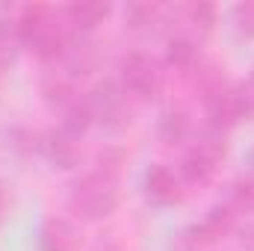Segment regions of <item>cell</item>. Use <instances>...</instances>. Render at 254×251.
<instances>
[{
    "label": "cell",
    "instance_id": "5",
    "mask_svg": "<svg viewBox=\"0 0 254 251\" xmlns=\"http://www.w3.org/2000/svg\"><path fill=\"white\" fill-rule=\"evenodd\" d=\"M142 189H145L148 201L157 204V207H172V204H178L184 198V181H181V175L175 169L163 166V163H154L145 172Z\"/></svg>",
    "mask_w": 254,
    "mask_h": 251
},
{
    "label": "cell",
    "instance_id": "20",
    "mask_svg": "<svg viewBox=\"0 0 254 251\" xmlns=\"http://www.w3.org/2000/svg\"><path fill=\"white\" fill-rule=\"evenodd\" d=\"M201 240L192 234V231H187V234H178L175 237V243H172V251H201Z\"/></svg>",
    "mask_w": 254,
    "mask_h": 251
},
{
    "label": "cell",
    "instance_id": "1",
    "mask_svg": "<svg viewBox=\"0 0 254 251\" xmlns=\"http://www.w3.org/2000/svg\"><path fill=\"white\" fill-rule=\"evenodd\" d=\"M119 204V178L98 169L86 172L71 189V207L86 219H104Z\"/></svg>",
    "mask_w": 254,
    "mask_h": 251
},
{
    "label": "cell",
    "instance_id": "16",
    "mask_svg": "<svg viewBox=\"0 0 254 251\" xmlns=\"http://www.w3.org/2000/svg\"><path fill=\"white\" fill-rule=\"evenodd\" d=\"M234 95H237V107H240V119H254V71L234 86Z\"/></svg>",
    "mask_w": 254,
    "mask_h": 251
},
{
    "label": "cell",
    "instance_id": "19",
    "mask_svg": "<svg viewBox=\"0 0 254 251\" xmlns=\"http://www.w3.org/2000/svg\"><path fill=\"white\" fill-rule=\"evenodd\" d=\"M234 27L243 33V36H254V3H240V6H234Z\"/></svg>",
    "mask_w": 254,
    "mask_h": 251
},
{
    "label": "cell",
    "instance_id": "9",
    "mask_svg": "<svg viewBox=\"0 0 254 251\" xmlns=\"http://www.w3.org/2000/svg\"><path fill=\"white\" fill-rule=\"evenodd\" d=\"M190 133H192V119L181 107H169L157 122V136H160L163 145H184L190 139Z\"/></svg>",
    "mask_w": 254,
    "mask_h": 251
},
{
    "label": "cell",
    "instance_id": "12",
    "mask_svg": "<svg viewBox=\"0 0 254 251\" xmlns=\"http://www.w3.org/2000/svg\"><path fill=\"white\" fill-rule=\"evenodd\" d=\"M95 125V116H92V107L86 98H74L68 107H65V119H63V130L71 136H83L89 127Z\"/></svg>",
    "mask_w": 254,
    "mask_h": 251
},
{
    "label": "cell",
    "instance_id": "3",
    "mask_svg": "<svg viewBox=\"0 0 254 251\" xmlns=\"http://www.w3.org/2000/svg\"><path fill=\"white\" fill-rule=\"evenodd\" d=\"M119 77H122V89L127 98H154L163 89V68L160 63L145 54V51H130L119 63Z\"/></svg>",
    "mask_w": 254,
    "mask_h": 251
},
{
    "label": "cell",
    "instance_id": "15",
    "mask_svg": "<svg viewBox=\"0 0 254 251\" xmlns=\"http://www.w3.org/2000/svg\"><path fill=\"white\" fill-rule=\"evenodd\" d=\"M181 12L187 15V24H192L195 30H210L216 21V6L210 3H192V6H184Z\"/></svg>",
    "mask_w": 254,
    "mask_h": 251
},
{
    "label": "cell",
    "instance_id": "17",
    "mask_svg": "<svg viewBox=\"0 0 254 251\" xmlns=\"http://www.w3.org/2000/svg\"><path fill=\"white\" fill-rule=\"evenodd\" d=\"M122 163H125V151L122 148H104L101 154H98V172H104V175H113V178H119V172H122Z\"/></svg>",
    "mask_w": 254,
    "mask_h": 251
},
{
    "label": "cell",
    "instance_id": "10",
    "mask_svg": "<svg viewBox=\"0 0 254 251\" xmlns=\"http://www.w3.org/2000/svg\"><path fill=\"white\" fill-rule=\"evenodd\" d=\"M107 12H110V6H104V3H71L63 9V18L77 36H83V33L95 30L107 18Z\"/></svg>",
    "mask_w": 254,
    "mask_h": 251
},
{
    "label": "cell",
    "instance_id": "11",
    "mask_svg": "<svg viewBox=\"0 0 254 251\" xmlns=\"http://www.w3.org/2000/svg\"><path fill=\"white\" fill-rule=\"evenodd\" d=\"M77 234L65 219H48L39 231V249L42 251H74Z\"/></svg>",
    "mask_w": 254,
    "mask_h": 251
},
{
    "label": "cell",
    "instance_id": "21",
    "mask_svg": "<svg viewBox=\"0 0 254 251\" xmlns=\"http://www.w3.org/2000/svg\"><path fill=\"white\" fill-rule=\"evenodd\" d=\"M3 210H6V195H3V187H0V219H3Z\"/></svg>",
    "mask_w": 254,
    "mask_h": 251
},
{
    "label": "cell",
    "instance_id": "7",
    "mask_svg": "<svg viewBox=\"0 0 254 251\" xmlns=\"http://www.w3.org/2000/svg\"><path fill=\"white\" fill-rule=\"evenodd\" d=\"M166 63L172 65V68H178L181 74H198L201 65H204L198 42L192 36H187V33L172 36L169 39V48H166Z\"/></svg>",
    "mask_w": 254,
    "mask_h": 251
},
{
    "label": "cell",
    "instance_id": "14",
    "mask_svg": "<svg viewBox=\"0 0 254 251\" xmlns=\"http://www.w3.org/2000/svg\"><path fill=\"white\" fill-rule=\"evenodd\" d=\"M231 207L237 213H252L254 210V178H240L231 187Z\"/></svg>",
    "mask_w": 254,
    "mask_h": 251
},
{
    "label": "cell",
    "instance_id": "13",
    "mask_svg": "<svg viewBox=\"0 0 254 251\" xmlns=\"http://www.w3.org/2000/svg\"><path fill=\"white\" fill-rule=\"evenodd\" d=\"M157 18H160V6H151V3H130L125 9V21L130 30H145Z\"/></svg>",
    "mask_w": 254,
    "mask_h": 251
},
{
    "label": "cell",
    "instance_id": "18",
    "mask_svg": "<svg viewBox=\"0 0 254 251\" xmlns=\"http://www.w3.org/2000/svg\"><path fill=\"white\" fill-rule=\"evenodd\" d=\"M15 42H18L15 24L0 21V65H9V63H12V57H15Z\"/></svg>",
    "mask_w": 254,
    "mask_h": 251
},
{
    "label": "cell",
    "instance_id": "8",
    "mask_svg": "<svg viewBox=\"0 0 254 251\" xmlns=\"http://www.w3.org/2000/svg\"><path fill=\"white\" fill-rule=\"evenodd\" d=\"M234 222H237V210H234L231 204H216V207L204 216V222L192 228V234L207 246V243H213V240L225 237V234L234 228Z\"/></svg>",
    "mask_w": 254,
    "mask_h": 251
},
{
    "label": "cell",
    "instance_id": "6",
    "mask_svg": "<svg viewBox=\"0 0 254 251\" xmlns=\"http://www.w3.org/2000/svg\"><path fill=\"white\" fill-rule=\"evenodd\" d=\"M39 151L60 169H74L80 163V139L65 133L63 127L60 130H51L39 139Z\"/></svg>",
    "mask_w": 254,
    "mask_h": 251
},
{
    "label": "cell",
    "instance_id": "4",
    "mask_svg": "<svg viewBox=\"0 0 254 251\" xmlns=\"http://www.w3.org/2000/svg\"><path fill=\"white\" fill-rule=\"evenodd\" d=\"M89 107H92V116L95 122L107 127H122L130 119V107H127V95L122 86H116L113 80H104L98 83L89 95H86Z\"/></svg>",
    "mask_w": 254,
    "mask_h": 251
},
{
    "label": "cell",
    "instance_id": "2",
    "mask_svg": "<svg viewBox=\"0 0 254 251\" xmlns=\"http://www.w3.org/2000/svg\"><path fill=\"white\" fill-rule=\"evenodd\" d=\"M225 154H228V145H225V133H219V130H207L201 139H195L190 145V151L184 154V160H181V169H178V175H181V181L184 184H207V181H213V175H216V169H219V163L225 160Z\"/></svg>",
    "mask_w": 254,
    "mask_h": 251
},
{
    "label": "cell",
    "instance_id": "22",
    "mask_svg": "<svg viewBox=\"0 0 254 251\" xmlns=\"http://www.w3.org/2000/svg\"><path fill=\"white\" fill-rule=\"evenodd\" d=\"M249 172H252V178H254V148H252V154H249Z\"/></svg>",
    "mask_w": 254,
    "mask_h": 251
}]
</instances>
